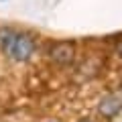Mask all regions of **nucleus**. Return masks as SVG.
Wrapping results in <instances>:
<instances>
[{"mask_svg":"<svg viewBox=\"0 0 122 122\" xmlns=\"http://www.w3.org/2000/svg\"><path fill=\"white\" fill-rule=\"evenodd\" d=\"M77 122H94L92 118H81V120H77Z\"/></svg>","mask_w":122,"mask_h":122,"instance_id":"5","label":"nucleus"},{"mask_svg":"<svg viewBox=\"0 0 122 122\" xmlns=\"http://www.w3.org/2000/svg\"><path fill=\"white\" fill-rule=\"evenodd\" d=\"M49 59L57 65H71L75 59V49L71 43H53L49 47Z\"/></svg>","mask_w":122,"mask_h":122,"instance_id":"2","label":"nucleus"},{"mask_svg":"<svg viewBox=\"0 0 122 122\" xmlns=\"http://www.w3.org/2000/svg\"><path fill=\"white\" fill-rule=\"evenodd\" d=\"M98 112H100V116H104V118H116L118 114L122 112L120 98L114 96V94H106V96L98 102Z\"/></svg>","mask_w":122,"mask_h":122,"instance_id":"3","label":"nucleus"},{"mask_svg":"<svg viewBox=\"0 0 122 122\" xmlns=\"http://www.w3.org/2000/svg\"><path fill=\"white\" fill-rule=\"evenodd\" d=\"M35 49H37V41L33 39V35L8 29V26L0 29V51L10 61L25 63L35 55Z\"/></svg>","mask_w":122,"mask_h":122,"instance_id":"1","label":"nucleus"},{"mask_svg":"<svg viewBox=\"0 0 122 122\" xmlns=\"http://www.w3.org/2000/svg\"><path fill=\"white\" fill-rule=\"evenodd\" d=\"M116 49H118V53L122 55V43H118V45H116Z\"/></svg>","mask_w":122,"mask_h":122,"instance_id":"4","label":"nucleus"}]
</instances>
